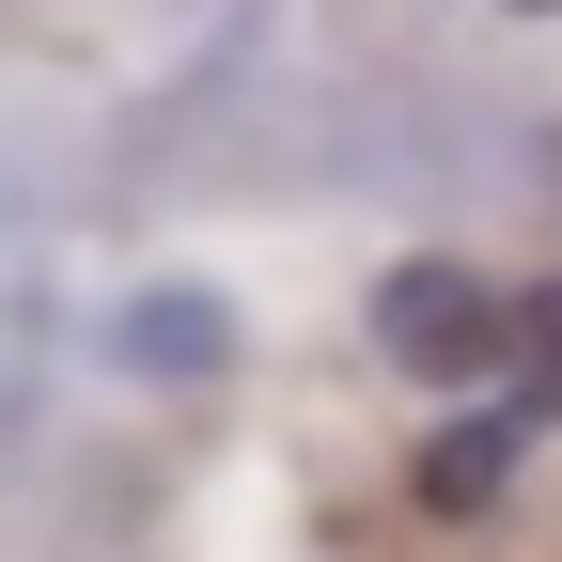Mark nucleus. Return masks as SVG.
<instances>
[{
    "label": "nucleus",
    "instance_id": "nucleus-3",
    "mask_svg": "<svg viewBox=\"0 0 562 562\" xmlns=\"http://www.w3.org/2000/svg\"><path fill=\"white\" fill-rule=\"evenodd\" d=\"M516 453H531V422H516L501 391H484V406L453 422V438L422 453V501H438V516H469V501H501V484H516Z\"/></svg>",
    "mask_w": 562,
    "mask_h": 562
},
{
    "label": "nucleus",
    "instance_id": "nucleus-1",
    "mask_svg": "<svg viewBox=\"0 0 562 562\" xmlns=\"http://www.w3.org/2000/svg\"><path fill=\"white\" fill-rule=\"evenodd\" d=\"M501 328H516V297L484 266H391L375 281V360L422 375V391H484L501 375Z\"/></svg>",
    "mask_w": 562,
    "mask_h": 562
},
{
    "label": "nucleus",
    "instance_id": "nucleus-5",
    "mask_svg": "<svg viewBox=\"0 0 562 562\" xmlns=\"http://www.w3.org/2000/svg\"><path fill=\"white\" fill-rule=\"evenodd\" d=\"M516 16H547V0H516Z\"/></svg>",
    "mask_w": 562,
    "mask_h": 562
},
{
    "label": "nucleus",
    "instance_id": "nucleus-2",
    "mask_svg": "<svg viewBox=\"0 0 562 562\" xmlns=\"http://www.w3.org/2000/svg\"><path fill=\"white\" fill-rule=\"evenodd\" d=\"M110 360H125V375H220V360H235V313L203 297V281H157V297H125Z\"/></svg>",
    "mask_w": 562,
    "mask_h": 562
},
{
    "label": "nucleus",
    "instance_id": "nucleus-4",
    "mask_svg": "<svg viewBox=\"0 0 562 562\" xmlns=\"http://www.w3.org/2000/svg\"><path fill=\"white\" fill-rule=\"evenodd\" d=\"M484 391H501L531 438L562 422V281H531V297H516V328H501V375H484Z\"/></svg>",
    "mask_w": 562,
    "mask_h": 562
}]
</instances>
